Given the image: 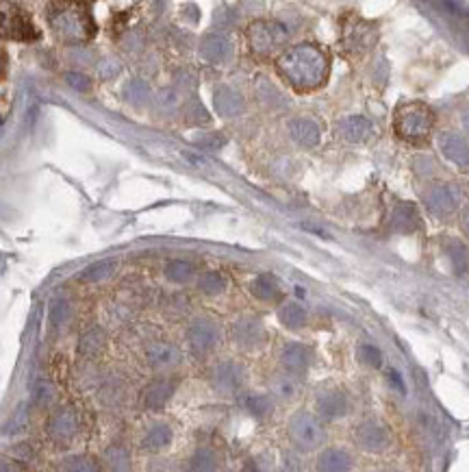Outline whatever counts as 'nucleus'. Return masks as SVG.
<instances>
[{"instance_id": "obj_1", "label": "nucleus", "mask_w": 469, "mask_h": 472, "mask_svg": "<svg viewBox=\"0 0 469 472\" xmlns=\"http://www.w3.org/2000/svg\"><path fill=\"white\" fill-rule=\"evenodd\" d=\"M278 75L298 92H313L329 79V55L315 44H298L287 48L276 59Z\"/></svg>"}, {"instance_id": "obj_2", "label": "nucleus", "mask_w": 469, "mask_h": 472, "mask_svg": "<svg viewBox=\"0 0 469 472\" xmlns=\"http://www.w3.org/2000/svg\"><path fill=\"white\" fill-rule=\"evenodd\" d=\"M432 124H435V116H432V109L424 103L411 100V103H400L395 107L393 128L398 133V138H402L404 142L419 144L428 140Z\"/></svg>"}, {"instance_id": "obj_3", "label": "nucleus", "mask_w": 469, "mask_h": 472, "mask_svg": "<svg viewBox=\"0 0 469 472\" xmlns=\"http://www.w3.org/2000/svg\"><path fill=\"white\" fill-rule=\"evenodd\" d=\"M245 40L257 57H270L287 44L289 31L276 20H255L245 28Z\"/></svg>"}, {"instance_id": "obj_4", "label": "nucleus", "mask_w": 469, "mask_h": 472, "mask_svg": "<svg viewBox=\"0 0 469 472\" xmlns=\"http://www.w3.org/2000/svg\"><path fill=\"white\" fill-rule=\"evenodd\" d=\"M289 437L300 451H315L326 440V429L315 414L296 412L289 420Z\"/></svg>"}, {"instance_id": "obj_5", "label": "nucleus", "mask_w": 469, "mask_h": 472, "mask_svg": "<svg viewBox=\"0 0 469 472\" xmlns=\"http://www.w3.org/2000/svg\"><path fill=\"white\" fill-rule=\"evenodd\" d=\"M458 202H460L458 190H456L454 185H448V183L432 185V187L426 190V194H424V205H426V209H428L432 216H437V218H446V216L454 214L456 207H458Z\"/></svg>"}, {"instance_id": "obj_6", "label": "nucleus", "mask_w": 469, "mask_h": 472, "mask_svg": "<svg viewBox=\"0 0 469 472\" xmlns=\"http://www.w3.org/2000/svg\"><path fill=\"white\" fill-rule=\"evenodd\" d=\"M187 342L196 355H209L220 344V326L209 318H196L187 329Z\"/></svg>"}, {"instance_id": "obj_7", "label": "nucleus", "mask_w": 469, "mask_h": 472, "mask_svg": "<svg viewBox=\"0 0 469 472\" xmlns=\"http://www.w3.org/2000/svg\"><path fill=\"white\" fill-rule=\"evenodd\" d=\"M79 429H81V418L72 407L57 410L48 418V424H46V431L50 435V440H55L59 444H65V442L72 440V437H77Z\"/></svg>"}, {"instance_id": "obj_8", "label": "nucleus", "mask_w": 469, "mask_h": 472, "mask_svg": "<svg viewBox=\"0 0 469 472\" xmlns=\"http://www.w3.org/2000/svg\"><path fill=\"white\" fill-rule=\"evenodd\" d=\"M245 370L237 361H222L213 368L211 383L220 394H235L243 388Z\"/></svg>"}, {"instance_id": "obj_9", "label": "nucleus", "mask_w": 469, "mask_h": 472, "mask_svg": "<svg viewBox=\"0 0 469 472\" xmlns=\"http://www.w3.org/2000/svg\"><path fill=\"white\" fill-rule=\"evenodd\" d=\"M233 340L239 348L255 351L265 342V326L257 318H241L233 324Z\"/></svg>"}, {"instance_id": "obj_10", "label": "nucleus", "mask_w": 469, "mask_h": 472, "mask_svg": "<svg viewBox=\"0 0 469 472\" xmlns=\"http://www.w3.org/2000/svg\"><path fill=\"white\" fill-rule=\"evenodd\" d=\"M350 400L341 390H324L315 400V416L321 420H339L348 414Z\"/></svg>"}, {"instance_id": "obj_11", "label": "nucleus", "mask_w": 469, "mask_h": 472, "mask_svg": "<svg viewBox=\"0 0 469 472\" xmlns=\"http://www.w3.org/2000/svg\"><path fill=\"white\" fill-rule=\"evenodd\" d=\"M356 442L368 453H380L389 446V429L378 420H365L356 429Z\"/></svg>"}, {"instance_id": "obj_12", "label": "nucleus", "mask_w": 469, "mask_h": 472, "mask_svg": "<svg viewBox=\"0 0 469 472\" xmlns=\"http://www.w3.org/2000/svg\"><path fill=\"white\" fill-rule=\"evenodd\" d=\"M53 26L57 33H61V38L67 42H81L87 38L85 31V16L77 9H63L53 18Z\"/></svg>"}, {"instance_id": "obj_13", "label": "nucleus", "mask_w": 469, "mask_h": 472, "mask_svg": "<svg viewBox=\"0 0 469 472\" xmlns=\"http://www.w3.org/2000/svg\"><path fill=\"white\" fill-rule=\"evenodd\" d=\"M376 38L378 33L372 24H368L365 20H356L346 28L343 44L350 53H365L374 46Z\"/></svg>"}, {"instance_id": "obj_14", "label": "nucleus", "mask_w": 469, "mask_h": 472, "mask_svg": "<svg viewBox=\"0 0 469 472\" xmlns=\"http://www.w3.org/2000/svg\"><path fill=\"white\" fill-rule=\"evenodd\" d=\"M280 363L287 375L302 377L311 366V351L300 342H289L280 351Z\"/></svg>"}, {"instance_id": "obj_15", "label": "nucleus", "mask_w": 469, "mask_h": 472, "mask_svg": "<svg viewBox=\"0 0 469 472\" xmlns=\"http://www.w3.org/2000/svg\"><path fill=\"white\" fill-rule=\"evenodd\" d=\"M374 135V124L365 116H348L339 122V138L348 144H363Z\"/></svg>"}, {"instance_id": "obj_16", "label": "nucleus", "mask_w": 469, "mask_h": 472, "mask_svg": "<svg viewBox=\"0 0 469 472\" xmlns=\"http://www.w3.org/2000/svg\"><path fill=\"white\" fill-rule=\"evenodd\" d=\"M213 107H215V111H218L220 116H224V118H235V116H239L243 111L245 100H243V96L237 89H233L228 85H222V87L215 89V94H213Z\"/></svg>"}, {"instance_id": "obj_17", "label": "nucleus", "mask_w": 469, "mask_h": 472, "mask_svg": "<svg viewBox=\"0 0 469 472\" xmlns=\"http://www.w3.org/2000/svg\"><path fill=\"white\" fill-rule=\"evenodd\" d=\"M231 42L228 38L220 35V33H206V35L202 38L200 42V55L206 63H224L228 57H231Z\"/></svg>"}, {"instance_id": "obj_18", "label": "nucleus", "mask_w": 469, "mask_h": 472, "mask_svg": "<svg viewBox=\"0 0 469 472\" xmlns=\"http://www.w3.org/2000/svg\"><path fill=\"white\" fill-rule=\"evenodd\" d=\"M146 359L155 370H170L180 363V351L172 342H155L148 346Z\"/></svg>"}, {"instance_id": "obj_19", "label": "nucleus", "mask_w": 469, "mask_h": 472, "mask_svg": "<svg viewBox=\"0 0 469 472\" xmlns=\"http://www.w3.org/2000/svg\"><path fill=\"white\" fill-rule=\"evenodd\" d=\"M289 135L292 140L302 146V148H315L319 144V138H321V131L317 126V122L309 120V118H296L289 122Z\"/></svg>"}, {"instance_id": "obj_20", "label": "nucleus", "mask_w": 469, "mask_h": 472, "mask_svg": "<svg viewBox=\"0 0 469 472\" xmlns=\"http://www.w3.org/2000/svg\"><path fill=\"white\" fill-rule=\"evenodd\" d=\"M174 390H176L174 379H157L150 385H146V390H143V394H141V400L148 410H161L172 398Z\"/></svg>"}, {"instance_id": "obj_21", "label": "nucleus", "mask_w": 469, "mask_h": 472, "mask_svg": "<svg viewBox=\"0 0 469 472\" xmlns=\"http://www.w3.org/2000/svg\"><path fill=\"white\" fill-rule=\"evenodd\" d=\"M315 472H352V457L343 449H326L315 459Z\"/></svg>"}, {"instance_id": "obj_22", "label": "nucleus", "mask_w": 469, "mask_h": 472, "mask_svg": "<svg viewBox=\"0 0 469 472\" xmlns=\"http://www.w3.org/2000/svg\"><path fill=\"white\" fill-rule=\"evenodd\" d=\"M439 146H441V153L456 165L465 168L469 165V144L463 135L458 133H443L441 140H439Z\"/></svg>"}, {"instance_id": "obj_23", "label": "nucleus", "mask_w": 469, "mask_h": 472, "mask_svg": "<svg viewBox=\"0 0 469 472\" xmlns=\"http://www.w3.org/2000/svg\"><path fill=\"white\" fill-rule=\"evenodd\" d=\"M391 231L395 233H413L419 226V212L413 202H400L391 214Z\"/></svg>"}, {"instance_id": "obj_24", "label": "nucleus", "mask_w": 469, "mask_h": 472, "mask_svg": "<svg viewBox=\"0 0 469 472\" xmlns=\"http://www.w3.org/2000/svg\"><path fill=\"white\" fill-rule=\"evenodd\" d=\"M172 437H174L172 427L165 422H157L146 431V435L141 437V449L148 453H159L172 444Z\"/></svg>"}, {"instance_id": "obj_25", "label": "nucleus", "mask_w": 469, "mask_h": 472, "mask_svg": "<svg viewBox=\"0 0 469 472\" xmlns=\"http://www.w3.org/2000/svg\"><path fill=\"white\" fill-rule=\"evenodd\" d=\"M250 292H252V296L263 300V302H272V300H276L280 296V285H278L274 275L263 273V275H259L255 281H252Z\"/></svg>"}, {"instance_id": "obj_26", "label": "nucleus", "mask_w": 469, "mask_h": 472, "mask_svg": "<svg viewBox=\"0 0 469 472\" xmlns=\"http://www.w3.org/2000/svg\"><path fill=\"white\" fill-rule=\"evenodd\" d=\"M104 463L109 468V472H133L131 453L122 444H114L104 451Z\"/></svg>"}, {"instance_id": "obj_27", "label": "nucleus", "mask_w": 469, "mask_h": 472, "mask_svg": "<svg viewBox=\"0 0 469 472\" xmlns=\"http://www.w3.org/2000/svg\"><path fill=\"white\" fill-rule=\"evenodd\" d=\"M114 273H118V259H102V261H96V263L87 265V268L83 270L81 281L98 283V281L109 279Z\"/></svg>"}, {"instance_id": "obj_28", "label": "nucleus", "mask_w": 469, "mask_h": 472, "mask_svg": "<svg viewBox=\"0 0 469 472\" xmlns=\"http://www.w3.org/2000/svg\"><path fill=\"white\" fill-rule=\"evenodd\" d=\"M278 320L287 326V329H302L307 324V309L300 305V302H285L278 312Z\"/></svg>"}, {"instance_id": "obj_29", "label": "nucleus", "mask_w": 469, "mask_h": 472, "mask_svg": "<svg viewBox=\"0 0 469 472\" xmlns=\"http://www.w3.org/2000/svg\"><path fill=\"white\" fill-rule=\"evenodd\" d=\"M272 394L280 400H294L300 394V383L292 375H278L272 379Z\"/></svg>"}, {"instance_id": "obj_30", "label": "nucleus", "mask_w": 469, "mask_h": 472, "mask_svg": "<svg viewBox=\"0 0 469 472\" xmlns=\"http://www.w3.org/2000/svg\"><path fill=\"white\" fill-rule=\"evenodd\" d=\"M218 468H220V459L213 449H198L189 463L192 472H218Z\"/></svg>"}, {"instance_id": "obj_31", "label": "nucleus", "mask_w": 469, "mask_h": 472, "mask_svg": "<svg viewBox=\"0 0 469 472\" xmlns=\"http://www.w3.org/2000/svg\"><path fill=\"white\" fill-rule=\"evenodd\" d=\"M196 273V268L192 261H185V259H172L167 265H165V277L174 283H187Z\"/></svg>"}, {"instance_id": "obj_32", "label": "nucleus", "mask_w": 469, "mask_h": 472, "mask_svg": "<svg viewBox=\"0 0 469 472\" xmlns=\"http://www.w3.org/2000/svg\"><path fill=\"white\" fill-rule=\"evenodd\" d=\"M198 290L206 296H218L226 290V279L215 273V270H209V273H202L198 279Z\"/></svg>"}, {"instance_id": "obj_33", "label": "nucleus", "mask_w": 469, "mask_h": 472, "mask_svg": "<svg viewBox=\"0 0 469 472\" xmlns=\"http://www.w3.org/2000/svg\"><path fill=\"white\" fill-rule=\"evenodd\" d=\"M243 407H245L252 416H255V418H265V416L272 414L274 402H272V398L265 396V394H250V396H245V400H243Z\"/></svg>"}, {"instance_id": "obj_34", "label": "nucleus", "mask_w": 469, "mask_h": 472, "mask_svg": "<svg viewBox=\"0 0 469 472\" xmlns=\"http://www.w3.org/2000/svg\"><path fill=\"white\" fill-rule=\"evenodd\" d=\"M104 346V333L100 329H92L87 331L83 337H81V344H79V351L87 357H94L102 351Z\"/></svg>"}, {"instance_id": "obj_35", "label": "nucleus", "mask_w": 469, "mask_h": 472, "mask_svg": "<svg viewBox=\"0 0 469 472\" xmlns=\"http://www.w3.org/2000/svg\"><path fill=\"white\" fill-rule=\"evenodd\" d=\"M70 318H72V305H70V300H67V298H57V300H53V305H50V309H48V320H50V324H53L55 329H59V326H63Z\"/></svg>"}, {"instance_id": "obj_36", "label": "nucleus", "mask_w": 469, "mask_h": 472, "mask_svg": "<svg viewBox=\"0 0 469 472\" xmlns=\"http://www.w3.org/2000/svg\"><path fill=\"white\" fill-rule=\"evenodd\" d=\"M61 472H100V466L87 455H72L61 463Z\"/></svg>"}, {"instance_id": "obj_37", "label": "nucleus", "mask_w": 469, "mask_h": 472, "mask_svg": "<svg viewBox=\"0 0 469 472\" xmlns=\"http://www.w3.org/2000/svg\"><path fill=\"white\" fill-rule=\"evenodd\" d=\"M446 251L450 253L454 265L460 270V273H463V270H467V265H469V253H467V248H465L458 240H450V242L446 244Z\"/></svg>"}, {"instance_id": "obj_38", "label": "nucleus", "mask_w": 469, "mask_h": 472, "mask_svg": "<svg viewBox=\"0 0 469 472\" xmlns=\"http://www.w3.org/2000/svg\"><path fill=\"white\" fill-rule=\"evenodd\" d=\"M33 398H35V402H38V405H42V407L50 405V402L55 400V388H53V383L46 381V379L38 381V383L33 385Z\"/></svg>"}, {"instance_id": "obj_39", "label": "nucleus", "mask_w": 469, "mask_h": 472, "mask_svg": "<svg viewBox=\"0 0 469 472\" xmlns=\"http://www.w3.org/2000/svg\"><path fill=\"white\" fill-rule=\"evenodd\" d=\"M358 359L363 361L365 366H372V368H378L382 363V355L380 351L374 346V344H363L358 348Z\"/></svg>"}, {"instance_id": "obj_40", "label": "nucleus", "mask_w": 469, "mask_h": 472, "mask_svg": "<svg viewBox=\"0 0 469 472\" xmlns=\"http://www.w3.org/2000/svg\"><path fill=\"white\" fill-rule=\"evenodd\" d=\"M200 148H206V150H218L226 144V138H222L220 133H206L204 138H196L194 140Z\"/></svg>"}, {"instance_id": "obj_41", "label": "nucleus", "mask_w": 469, "mask_h": 472, "mask_svg": "<svg viewBox=\"0 0 469 472\" xmlns=\"http://www.w3.org/2000/svg\"><path fill=\"white\" fill-rule=\"evenodd\" d=\"M124 94H126L128 100H133V103H141L143 98H148V87H146V83H141V81H131L128 87L124 89Z\"/></svg>"}, {"instance_id": "obj_42", "label": "nucleus", "mask_w": 469, "mask_h": 472, "mask_svg": "<svg viewBox=\"0 0 469 472\" xmlns=\"http://www.w3.org/2000/svg\"><path fill=\"white\" fill-rule=\"evenodd\" d=\"M187 120L189 122H194V124H204L206 120H209V114H206V109L198 103V100H194V103H189V107H187Z\"/></svg>"}, {"instance_id": "obj_43", "label": "nucleus", "mask_w": 469, "mask_h": 472, "mask_svg": "<svg viewBox=\"0 0 469 472\" xmlns=\"http://www.w3.org/2000/svg\"><path fill=\"white\" fill-rule=\"evenodd\" d=\"M26 420H28V416H26V407L22 405V407L13 414L11 422L5 427V431H7V433H18V431H22V429L26 427Z\"/></svg>"}, {"instance_id": "obj_44", "label": "nucleus", "mask_w": 469, "mask_h": 472, "mask_svg": "<svg viewBox=\"0 0 469 472\" xmlns=\"http://www.w3.org/2000/svg\"><path fill=\"white\" fill-rule=\"evenodd\" d=\"M65 79H67V83H70L72 87L79 89V92H87V89L92 87L89 79H87V77H83V75H77V72H70Z\"/></svg>"}, {"instance_id": "obj_45", "label": "nucleus", "mask_w": 469, "mask_h": 472, "mask_svg": "<svg viewBox=\"0 0 469 472\" xmlns=\"http://www.w3.org/2000/svg\"><path fill=\"white\" fill-rule=\"evenodd\" d=\"M389 379H391V383L398 388V390H404V383L400 381V377H398V373H395V370H389Z\"/></svg>"}, {"instance_id": "obj_46", "label": "nucleus", "mask_w": 469, "mask_h": 472, "mask_svg": "<svg viewBox=\"0 0 469 472\" xmlns=\"http://www.w3.org/2000/svg\"><path fill=\"white\" fill-rule=\"evenodd\" d=\"M463 226H465V231L469 233V212H467V214L463 216Z\"/></svg>"}, {"instance_id": "obj_47", "label": "nucleus", "mask_w": 469, "mask_h": 472, "mask_svg": "<svg viewBox=\"0 0 469 472\" xmlns=\"http://www.w3.org/2000/svg\"><path fill=\"white\" fill-rule=\"evenodd\" d=\"M0 472H13V470H11V466H7V463H0Z\"/></svg>"}, {"instance_id": "obj_48", "label": "nucleus", "mask_w": 469, "mask_h": 472, "mask_svg": "<svg viewBox=\"0 0 469 472\" xmlns=\"http://www.w3.org/2000/svg\"><path fill=\"white\" fill-rule=\"evenodd\" d=\"M385 472H400V470H385Z\"/></svg>"}]
</instances>
